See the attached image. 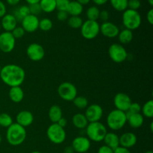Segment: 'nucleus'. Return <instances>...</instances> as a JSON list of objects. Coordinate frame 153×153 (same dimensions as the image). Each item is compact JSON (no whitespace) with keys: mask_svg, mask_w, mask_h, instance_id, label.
Masks as SVG:
<instances>
[{"mask_svg":"<svg viewBox=\"0 0 153 153\" xmlns=\"http://www.w3.org/2000/svg\"><path fill=\"white\" fill-rule=\"evenodd\" d=\"M120 146L129 149L130 148L135 146L137 141V137L136 134L133 132H125L119 137Z\"/></svg>","mask_w":153,"mask_h":153,"instance_id":"18","label":"nucleus"},{"mask_svg":"<svg viewBox=\"0 0 153 153\" xmlns=\"http://www.w3.org/2000/svg\"><path fill=\"white\" fill-rule=\"evenodd\" d=\"M53 27V22L49 18H43L39 22V29L43 31H49Z\"/></svg>","mask_w":153,"mask_h":153,"instance_id":"35","label":"nucleus"},{"mask_svg":"<svg viewBox=\"0 0 153 153\" xmlns=\"http://www.w3.org/2000/svg\"><path fill=\"white\" fill-rule=\"evenodd\" d=\"M146 19H147L148 22H149L150 25L153 24V9L150 8L149 11L146 13Z\"/></svg>","mask_w":153,"mask_h":153,"instance_id":"46","label":"nucleus"},{"mask_svg":"<svg viewBox=\"0 0 153 153\" xmlns=\"http://www.w3.org/2000/svg\"><path fill=\"white\" fill-rule=\"evenodd\" d=\"M58 94L63 100L67 102L73 101L77 97L78 91L76 87L73 83L69 82H62L58 86Z\"/></svg>","mask_w":153,"mask_h":153,"instance_id":"8","label":"nucleus"},{"mask_svg":"<svg viewBox=\"0 0 153 153\" xmlns=\"http://www.w3.org/2000/svg\"><path fill=\"white\" fill-rule=\"evenodd\" d=\"M7 13V7L5 4L0 0V18H2Z\"/></svg>","mask_w":153,"mask_h":153,"instance_id":"44","label":"nucleus"},{"mask_svg":"<svg viewBox=\"0 0 153 153\" xmlns=\"http://www.w3.org/2000/svg\"><path fill=\"white\" fill-rule=\"evenodd\" d=\"M21 0H6L7 3L11 6H15L20 2Z\"/></svg>","mask_w":153,"mask_h":153,"instance_id":"49","label":"nucleus"},{"mask_svg":"<svg viewBox=\"0 0 153 153\" xmlns=\"http://www.w3.org/2000/svg\"><path fill=\"white\" fill-rule=\"evenodd\" d=\"M150 131H153V122H151L150 123Z\"/></svg>","mask_w":153,"mask_h":153,"instance_id":"54","label":"nucleus"},{"mask_svg":"<svg viewBox=\"0 0 153 153\" xmlns=\"http://www.w3.org/2000/svg\"><path fill=\"white\" fill-rule=\"evenodd\" d=\"M111 5L115 10L118 12H123L128 9V0H109Z\"/></svg>","mask_w":153,"mask_h":153,"instance_id":"29","label":"nucleus"},{"mask_svg":"<svg viewBox=\"0 0 153 153\" xmlns=\"http://www.w3.org/2000/svg\"><path fill=\"white\" fill-rule=\"evenodd\" d=\"M141 111L143 117L147 118H152L153 117V101L152 100L146 102L141 107Z\"/></svg>","mask_w":153,"mask_h":153,"instance_id":"32","label":"nucleus"},{"mask_svg":"<svg viewBox=\"0 0 153 153\" xmlns=\"http://www.w3.org/2000/svg\"><path fill=\"white\" fill-rule=\"evenodd\" d=\"M131 114H138L141 112V105L137 102H131L128 111Z\"/></svg>","mask_w":153,"mask_h":153,"instance_id":"40","label":"nucleus"},{"mask_svg":"<svg viewBox=\"0 0 153 153\" xmlns=\"http://www.w3.org/2000/svg\"><path fill=\"white\" fill-rule=\"evenodd\" d=\"M118 40L121 44H128L131 43L133 40V32L132 31L124 28L122 31H120L118 34Z\"/></svg>","mask_w":153,"mask_h":153,"instance_id":"27","label":"nucleus"},{"mask_svg":"<svg viewBox=\"0 0 153 153\" xmlns=\"http://www.w3.org/2000/svg\"><path fill=\"white\" fill-rule=\"evenodd\" d=\"M85 153H88V152H85Z\"/></svg>","mask_w":153,"mask_h":153,"instance_id":"61","label":"nucleus"},{"mask_svg":"<svg viewBox=\"0 0 153 153\" xmlns=\"http://www.w3.org/2000/svg\"><path fill=\"white\" fill-rule=\"evenodd\" d=\"M16 39L11 32L4 31L0 34V51L4 53H10L14 49Z\"/></svg>","mask_w":153,"mask_h":153,"instance_id":"10","label":"nucleus"},{"mask_svg":"<svg viewBox=\"0 0 153 153\" xmlns=\"http://www.w3.org/2000/svg\"><path fill=\"white\" fill-rule=\"evenodd\" d=\"M103 141L105 146H108L113 150L120 146L119 136L114 132H107L103 139Z\"/></svg>","mask_w":153,"mask_h":153,"instance_id":"22","label":"nucleus"},{"mask_svg":"<svg viewBox=\"0 0 153 153\" xmlns=\"http://www.w3.org/2000/svg\"><path fill=\"white\" fill-rule=\"evenodd\" d=\"M106 123L110 129L118 131L123 128L127 123L126 112L114 109L109 112L106 119Z\"/></svg>","mask_w":153,"mask_h":153,"instance_id":"4","label":"nucleus"},{"mask_svg":"<svg viewBox=\"0 0 153 153\" xmlns=\"http://www.w3.org/2000/svg\"><path fill=\"white\" fill-rule=\"evenodd\" d=\"M85 131H86L87 137L91 141L96 142V143L103 141V139L108 132L105 126L100 121L89 123L85 128Z\"/></svg>","mask_w":153,"mask_h":153,"instance_id":"3","label":"nucleus"},{"mask_svg":"<svg viewBox=\"0 0 153 153\" xmlns=\"http://www.w3.org/2000/svg\"><path fill=\"white\" fill-rule=\"evenodd\" d=\"M72 102L74 105L79 109H85L88 106V99L82 96H77Z\"/></svg>","mask_w":153,"mask_h":153,"instance_id":"34","label":"nucleus"},{"mask_svg":"<svg viewBox=\"0 0 153 153\" xmlns=\"http://www.w3.org/2000/svg\"><path fill=\"white\" fill-rule=\"evenodd\" d=\"M39 22H40V19L37 17V16L28 14L21 21V24H22L21 27L25 30V32L33 33L39 29Z\"/></svg>","mask_w":153,"mask_h":153,"instance_id":"15","label":"nucleus"},{"mask_svg":"<svg viewBox=\"0 0 153 153\" xmlns=\"http://www.w3.org/2000/svg\"><path fill=\"white\" fill-rule=\"evenodd\" d=\"M97 153H114V150L109 148L108 146L103 145V146H101L99 148Z\"/></svg>","mask_w":153,"mask_h":153,"instance_id":"43","label":"nucleus"},{"mask_svg":"<svg viewBox=\"0 0 153 153\" xmlns=\"http://www.w3.org/2000/svg\"><path fill=\"white\" fill-rule=\"evenodd\" d=\"M57 19L61 22H64L68 19L69 18V14L67 11H64V10H58V13L56 15Z\"/></svg>","mask_w":153,"mask_h":153,"instance_id":"41","label":"nucleus"},{"mask_svg":"<svg viewBox=\"0 0 153 153\" xmlns=\"http://www.w3.org/2000/svg\"><path fill=\"white\" fill-rule=\"evenodd\" d=\"M75 151L73 149V148L72 147V146H66L65 149L64 150V153H74Z\"/></svg>","mask_w":153,"mask_h":153,"instance_id":"50","label":"nucleus"},{"mask_svg":"<svg viewBox=\"0 0 153 153\" xmlns=\"http://www.w3.org/2000/svg\"><path fill=\"white\" fill-rule=\"evenodd\" d=\"M1 24H0V30H1Z\"/></svg>","mask_w":153,"mask_h":153,"instance_id":"59","label":"nucleus"},{"mask_svg":"<svg viewBox=\"0 0 153 153\" xmlns=\"http://www.w3.org/2000/svg\"><path fill=\"white\" fill-rule=\"evenodd\" d=\"M109 17H110V13H109V12L107 10H100V17H99V19H101L103 22L108 21Z\"/></svg>","mask_w":153,"mask_h":153,"instance_id":"42","label":"nucleus"},{"mask_svg":"<svg viewBox=\"0 0 153 153\" xmlns=\"http://www.w3.org/2000/svg\"><path fill=\"white\" fill-rule=\"evenodd\" d=\"M114 153H131L130 150L126 148L122 147V146H118L115 149H114Z\"/></svg>","mask_w":153,"mask_h":153,"instance_id":"45","label":"nucleus"},{"mask_svg":"<svg viewBox=\"0 0 153 153\" xmlns=\"http://www.w3.org/2000/svg\"><path fill=\"white\" fill-rule=\"evenodd\" d=\"M0 79L3 83L10 88L21 86L25 81V72L17 64H6L1 67Z\"/></svg>","mask_w":153,"mask_h":153,"instance_id":"1","label":"nucleus"},{"mask_svg":"<svg viewBox=\"0 0 153 153\" xmlns=\"http://www.w3.org/2000/svg\"><path fill=\"white\" fill-rule=\"evenodd\" d=\"M108 55L112 61L117 64L124 62L128 58V52L122 44L113 43L108 48Z\"/></svg>","mask_w":153,"mask_h":153,"instance_id":"9","label":"nucleus"},{"mask_svg":"<svg viewBox=\"0 0 153 153\" xmlns=\"http://www.w3.org/2000/svg\"><path fill=\"white\" fill-rule=\"evenodd\" d=\"M58 125H59L60 126H61L62 128H65L67 125V120L65 117H61V119L58 120V122L57 123Z\"/></svg>","mask_w":153,"mask_h":153,"instance_id":"47","label":"nucleus"},{"mask_svg":"<svg viewBox=\"0 0 153 153\" xmlns=\"http://www.w3.org/2000/svg\"><path fill=\"white\" fill-rule=\"evenodd\" d=\"M0 128H1V127H0Z\"/></svg>","mask_w":153,"mask_h":153,"instance_id":"62","label":"nucleus"},{"mask_svg":"<svg viewBox=\"0 0 153 153\" xmlns=\"http://www.w3.org/2000/svg\"><path fill=\"white\" fill-rule=\"evenodd\" d=\"M8 96L10 100L13 102L19 103L23 100L25 94H24L23 90L21 88L20 86L12 87L9 90Z\"/></svg>","mask_w":153,"mask_h":153,"instance_id":"21","label":"nucleus"},{"mask_svg":"<svg viewBox=\"0 0 153 153\" xmlns=\"http://www.w3.org/2000/svg\"><path fill=\"white\" fill-rule=\"evenodd\" d=\"M49 119L52 123H57L61 117H63V111L61 108L58 105L51 106L48 111Z\"/></svg>","mask_w":153,"mask_h":153,"instance_id":"23","label":"nucleus"},{"mask_svg":"<svg viewBox=\"0 0 153 153\" xmlns=\"http://www.w3.org/2000/svg\"><path fill=\"white\" fill-rule=\"evenodd\" d=\"M39 4L43 12L52 13L56 10V1L55 0H40Z\"/></svg>","mask_w":153,"mask_h":153,"instance_id":"26","label":"nucleus"},{"mask_svg":"<svg viewBox=\"0 0 153 153\" xmlns=\"http://www.w3.org/2000/svg\"><path fill=\"white\" fill-rule=\"evenodd\" d=\"M148 2H149V5L151 6V7H152L153 6V0H147Z\"/></svg>","mask_w":153,"mask_h":153,"instance_id":"53","label":"nucleus"},{"mask_svg":"<svg viewBox=\"0 0 153 153\" xmlns=\"http://www.w3.org/2000/svg\"><path fill=\"white\" fill-rule=\"evenodd\" d=\"M100 10L98 6L93 5L88 7L86 10V16L89 20L97 21L100 17Z\"/></svg>","mask_w":153,"mask_h":153,"instance_id":"30","label":"nucleus"},{"mask_svg":"<svg viewBox=\"0 0 153 153\" xmlns=\"http://www.w3.org/2000/svg\"><path fill=\"white\" fill-rule=\"evenodd\" d=\"M96 4V6H101L105 4L109 0H91Z\"/></svg>","mask_w":153,"mask_h":153,"instance_id":"48","label":"nucleus"},{"mask_svg":"<svg viewBox=\"0 0 153 153\" xmlns=\"http://www.w3.org/2000/svg\"><path fill=\"white\" fill-rule=\"evenodd\" d=\"M76 1H78L79 3H80L82 5H86V4H88L90 2H91V0H76Z\"/></svg>","mask_w":153,"mask_h":153,"instance_id":"51","label":"nucleus"},{"mask_svg":"<svg viewBox=\"0 0 153 153\" xmlns=\"http://www.w3.org/2000/svg\"><path fill=\"white\" fill-rule=\"evenodd\" d=\"M48 139L54 144H61L67 138V133L64 128L57 123H52L46 130Z\"/></svg>","mask_w":153,"mask_h":153,"instance_id":"6","label":"nucleus"},{"mask_svg":"<svg viewBox=\"0 0 153 153\" xmlns=\"http://www.w3.org/2000/svg\"><path fill=\"white\" fill-rule=\"evenodd\" d=\"M28 8H29L30 14L34 15V16H37L40 14L42 12L39 3H36V4H28Z\"/></svg>","mask_w":153,"mask_h":153,"instance_id":"37","label":"nucleus"},{"mask_svg":"<svg viewBox=\"0 0 153 153\" xmlns=\"http://www.w3.org/2000/svg\"><path fill=\"white\" fill-rule=\"evenodd\" d=\"M56 1V10H64L67 11V7L70 4V0H55Z\"/></svg>","mask_w":153,"mask_h":153,"instance_id":"36","label":"nucleus"},{"mask_svg":"<svg viewBox=\"0 0 153 153\" xmlns=\"http://www.w3.org/2000/svg\"><path fill=\"white\" fill-rule=\"evenodd\" d=\"M1 66L0 65V71H1Z\"/></svg>","mask_w":153,"mask_h":153,"instance_id":"58","label":"nucleus"},{"mask_svg":"<svg viewBox=\"0 0 153 153\" xmlns=\"http://www.w3.org/2000/svg\"><path fill=\"white\" fill-rule=\"evenodd\" d=\"M0 53H1V51H0Z\"/></svg>","mask_w":153,"mask_h":153,"instance_id":"60","label":"nucleus"},{"mask_svg":"<svg viewBox=\"0 0 153 153\" xmlns=\"http://www.w3.org/2000/svg\"><path fill=\"white\" fill-rule=\"evenodd\" d=\"M72 147L77 153H85L91 149V140L85 136H78L73 139Z\"/></svg>","mask_w":153,"mask_h":153,"instance_id":"14","label":"nucleus"},{"mask_svg":"<svg viewBox=\"0 0 153 153\" xmlns=\"http://www.w3.org/2000/svg\"><path fill=\"white\" fill-rule=\"evenodd\" d=\"M131 102H132L129 96L125 93H118L114 96V105L116 109L122 111L123 112L128 111Z\"/></svg>","mask_w":153,"mask_h":153,"instance_id":"13","label":"nucleus"},{"mask_svg":"<svg viewBox=\"0 0 153 153\" xmlns=\"http://www.w3.org/2000/svg\"><path fill=\"white\" fill-rule=\"evenodd\" d=\"M122 22L125 28L133 31L140 26L142 18L137 10L126 9L123 13Z\"/></svg>","mask_w":153,"mask_h":153,"instance_id":"5","label":"nucleus"},{"mask_svg":"<svg viewBox=\"0 0 153 153\" xmlns=\"http://www.w3.org/2000/svg\"><path fill=\"white\" fill-rule=\"evenodd\" d=\"M27 132L25 128L16 123H13L7 128L6 140L7 143L13 146H17L24 143L26 139Z\"/></svg>","mask_w":153,"mask_h":153,"instance_id":"2","label":"nucleus"},{"mask_svg":"<svg viewBox=\"0 0 153 153\" xmlns=\"http://www.w3.org/2000/svg\"><path fill=\"white\" fill-rule=\"evenodd\" d=\"M83 19L80 16H70L67 19V24L73 29H79L83 24Z\"/></svg>","mask_w":153,"mask_h":153,"instance_id":"31","label":"nucleus"},{"mask_svg":"<svg viewBox=\"0 0 153 153\" xmlns=\"http://www.w3.org/2000/svg\"><path fill=\"white\" fill-rule=\"evenodd\" d=\"M1 140H2V137H1V135L0 134V143L1 142Z\"/></svg>","mask_w":153,"mask_h":153,"instance_id":"57","label":"nucleus"},{"mask_svg":"<svg viewBox=\"0 0 153 153\" xmlns=\"http://www.w3.org/2000/svg\"><path fill=\"white\" fill-rule=\"evenodd\" d=\"M1 28L4 29V31L11 32L16 26H17V20L13 14L6 13L0 22Z\"/></svg>","mask_w":153,"mask_h":153,"instance_id":"19","label":"nucleus"},{"mask_svg":"<svg viewBox=\"0 0 153 153\" xmlns=\"http://www.w3.org/2000/svg\"><path fill=\"white\" fill-rule=\"evenodd\" d=\"M45 49L39 43H33L28 45L26 49V55L31 61L37 62L43 59L45 56Z\"/></svg>","mask_w":153,"mask_h":153,"instance_id":"11","label":"nucleus"},{"mask_svg":"<svg viewBox=\"0 0 153 153\" xmlns=\"http://www.w3.org/2000/svg\"><path fill=\"white\" fill-rule=\"evenodd\" d=\"M31 153H42V152H39V151H34V152H31Z\"/></svg>","mask_w":153,"mask_h":153,"instance_id":"55","label":"nucleus"},{"mask_svg":"<svg viewBox=\"0 0 153 153\" xmlns=\"http://www.w3.org/2000/svg\"><path fill=\"white\" fill-rule=\"evenodd\" d=\"M13 123V118L10 114L7 113L0 114V127L7 128Z\"/></svg>","mask_w":153,"mask_h":153,"instance_id":"33","label":"nucleus"},{"mask_svg":"<svg viewBox=\"0 0 153 153\" xmlns=\"http://www.w3.org/2000/svg\"><path fill=\"white\" fill-rule=\"evenodd\" d=\"M84 114L89 123L99 122L103 116V109L98 104H92L86 108Z\"/></svg>","mask_w":153,"mask_h":153,"instance_id":"12","label":"nucleus"},{"mask_svg":"<svg viewBox=\"0 0 153 153\" xmlns=\"http://www.w3.org/2000/svg\"><path fill=\"white\" fill-rule=\"evenodd\" d=\"M11 33L15 39H19L22 38V37L25 35V31L21 26H16V28L11 31Z\"/></svg>","mask_w":153,"mask_h":153,"instance_id":"38","label":"nucleus"},{"mask_svg":"<svg viewBox=\"0 0 153 153\" xmlns=\"http://www.w3.org/2000/svg\"><path fill=\"white\" fill-rule=\"evenodd\" d=\"M40 0H25L27 3L28 4H36V3L40 2Z\"/></svg>","mask_w":153,"mask_h":153,"instance_id":"52","label":"nucleus"},{"mask_svg":"<svg viewBox=\"0 0 153 153\" xmlns=\"http://www.w3.org/2000/svg\"><path fill=\"white\" fill-rule=\"evenodd\" d=\"M120 28L115 23L111 22H104L100 25V33L108 38H115L118 36Z\"/></svg>","mask_w":153,"mask_h":153,"instance_id":"16","label":"nucleus"},{"mask_svg":"<svg viewBox=\"0 0 153 153\" xmlns=\"http://www.w3.org/2000/svg\"><path fill=\"white\" fill-rule=\"evenodd\" d=\"M72 123H73V126L81 130L86 128L87 126L89 123L85 114L81 113H78L73 115V118H72Z\"/></svg>","mask_w":153,"mask_h":153,"instance_id":"24","label":"nucleus"},{"mask_svg":"<svg viewBox=\"0 0 153 153\" xmlns=\"http://www.w3.org/2000/svg\"><path fill=\"white\" fill-rule=\"evenodd\" d=\"M84 10L83 5L76 1H70L67 12L70 16H80Z\"/></svg>","mask_w":153,"mask_h":153,"instance_id":"25","label":"nucleus"},{"mask_svg":"<svg viewBox=\"0 0 153 153\" xmlns=\"http://www.w3.org/2000/svg\"><path fill=\"white\" fill-rule=\"evenodd\" d=\"M82 36L86 40H93L100 33V25L98 21L87 19L80 28Z\"/></svg>","mask_w":153,"mask_h":153,"instance_id":"7","label":"nucleus"},{"mask_svg":"<svg viewBox=\"0 0 153 153\" xmlns=\"http://www.w3.org/2000/svg\"><path fill=\"white\" fill-rule=\"evenodd\" d=\"M145 153H153V152H152V151H151V150H149V151H146V152H145Z\"/></svg>","mask_w":153,"mask_h":153,"instance_id":"56","label":"nucleus"},{"mask_svg":"<svg viewBox=\"0 0 153 153\" xmlns=\"http://www.w3.org/2000/svg\"><path fill=\"white\" fill-rule=\"evenodd\" d=\"M127 123L133 128H138L143 126L144 123V117L141 113L131 114L126 112Z\"/></svg>","mask_w":153,"mask_h":153,"instance_id":"20","label":"nucleus"},{"mask_svg":"<svg viewBox=\"0 0 153 153\" xmlns=\"http://www.w3.org/2000/svg\"><path fill=\"white\" fill-rule=\"evenodd\" d=\"M16 123L24 128H26L30 126L34 122V115L29 111H21L16 115Z\"/></svg>","mask_w":153,"mask_h":153,"instance_id":"17","label":"nucleus"},{"mask_svg":"<svg viewBox=\"0 0 153 153\" xmlns=\"http://www.w3.org/2000/svg\"><path fill=\"white\" fill-rule=\"evenodd\" d=\"M28 14H30L28 5L19 6L17 8L15 9L14 12L13 13V15L15 16L16 20H17V22L18 21H20L21 22L22 19L25 18L26 16H28Z\"/></svg>","mask_w":153,"mask_h":153,"instance_id":"28","label":"nucleus"},{"mask_svg":"<svg viewBox=\"0 0 153 153\" xmlns=\"http://www.w3.org/2000/svg\"><path fill=\"white\" fill-rule=\"evenodd\" d=\"M141 7V1L140 0H128V9L133 10H137Z\"/></svg>","mask_w":153,"mask_h":153,"instance_id":"39","label":"nucleus"}]
</instances>
